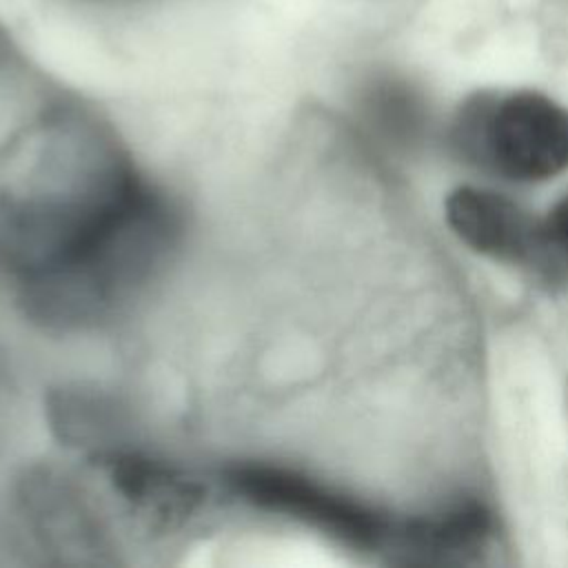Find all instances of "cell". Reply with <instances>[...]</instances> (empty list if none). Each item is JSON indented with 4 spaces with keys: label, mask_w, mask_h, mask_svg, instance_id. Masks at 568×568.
<instances>
[{
    "label": "cell",
    "mask_w": 568,
    "mask_h": 568,
    "mask_svg": "<svg viewBox=\"0 0 568 568\" xmlns=\"http://www.w3.org/2000/svg\"><path fill=\"white\" fill-rule=\"evenodd\" d=\"M180 235L178 204L111 144L64 186L0 195V271L47 328L111 315L158 275Z\"/></svg>",
    "instance_id": "cell-1"
},
{
    "label": "cell",
    "mask_w": 568,
    "mask_h": 568,
    "mask_svg": "<svg viewBox=\"0 0 568 568\" xmlns=\"http://www.w3.org/2000/svg\"><path fill=\"white\" fill-rule=\"evenodd\" d=\"M453 135L466 158L513 182H544L568 169V106L539 89L473 95Z\"/></svg>",
    "instance_id": "cell-2"
},
{
    "label": "cell",
    "mask_w": 568,
    "mask_h": 568,
    "mask_svg": "<svg viewBox=\"0 0 568 568\" xmlns=\"http://www.w3.org/2000/svg\"><path fill=\"white\" fill-rule=\"evenodd\" d=\"M224 481L235 497L253 508L291 517L353 548L377 550L393 546L397 524L388 521L366 504L297 470L262 462H244L229 466L224 470Z\"/></svg>",
    "instance_id": "cell-3"
},
{
    "label": "cell",
    "mask_w": 568,
    "mask_h": 568,
    "mask_svg": "<svg viewBox=\"0 0 568 568\" xmlns=\"http://www.w3.org/2000/svg\"><path fill=\"white\" fill-rule=\"evenodd\" d=\"M446 222L464 244L495 260L544 273H555L561 262L546 220L532 217L501 193L477 186L455 189L446 200Z\"/></svg>",
    "instance_id": "cell-4"
},
{
    "label": "cell",
    "mask_w": 568,
    "mask_h": 568,
    "mask_svg": "<svg viewBox=\"0 0 568 568\" xmlns=\"http://www.w3.org/2000/svg\"><path fill=\"white\" fill-rule=\"evenodd\" d=\"M490 535V513L481 504L464 501L397 524L390 548L410 564H453L484 550Z\"/></svg>",
    "instance_id": "cell-5"
},
{
    "label": "cell",
    "mask_w": 568,
    "mask_h": 568,
    "mask_svg": "<svg viewBox=\"0 0 568 568\" xmlns=\"http://www.w3.org/2000/svg\"><path fill=\"white\" fill-rule=\"evenodd\" d=\"M355 111L375 138L397 149L417 144L430 124L424 89L395 69H375L362 78L355 91Z\"/></svg>",
    "instance_id": "cell-6"
},
{
    "label": "cell",
    "mask_w": 568,
    "mask_h": 568,
    "mask_svg": "<svg viewBox=\"0 0 568 568\" xmlns=\"http://www.w3.org/2000/svg\"><path fill=\"white\" fill-rule=\"evenodd\" d=\"M27 508L31 519L38 521L42 535L53 539L58 546H100L95 521L91 519L87 504L78 497L73 486L64 481V477L42 473L40 477L29 479Z\"/></svg>",
    "instance_id": "cell-7"
},
{
    "label": "cell",
    "mask_w": 568,
    "mask_h": 568,
    "mask_svg": "<svg viewBox=\"0 0 568 568\" xmlns=\"http://www.w3.org/2000/svg\"><path fill=\"white\" fill-rule=\"evenodd\" d=\"M548 237L561 262H568V195L559 200L546 217Z\"/></svg>",
    "instance_id": "cell-8"
}]
</instances>
